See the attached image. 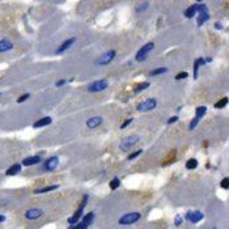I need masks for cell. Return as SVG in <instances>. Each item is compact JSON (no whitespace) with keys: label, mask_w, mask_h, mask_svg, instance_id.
Wrapping results in <instances>:
<instances>
[{"label":"cell","mask_w":229,"mask_h":229,"mask_svg":"<svg viewBox=\"0 0 229 229\" xmlns=\"http://www.w3.org/2000/svg\"><path fill=\"white\" fill-rule=\"evenodd\" d=\"M215 28H216V29H223V25H221L220 22H216L215 24Z\"/></svg>","instance_id":"39"},{"label":"cell","mask_w":229,"mask_h":229,"mask_svg":"<svg viewBox=\"0 0 229 229\" xmlns=\"http://www.w3.org/2000/svg\"><path fill=\"white\" fill-rule=\"evenodd\" d=\"M199 62H198V59L195 60V63H194V79H198V71H199Z\"/></svg>","instance_id":"30"},{"label":"cell","mask_w":229,"mask_h":229,"mask_svg":"<svg viewBox=\"0 0 229 229\" xmlns=\"http://www.w3.org/2000/svg\"><path fill=\"white\" fill-rule=\"evenodd\" d=\"M42 215H43V211L41 208H30L25 212V217L28 220H35V219H39Z\"/></svg>","instance_id":"10"},{"label":"cell","mask_w":229,"mask_h":229,"mask_svg":"<svg viewBox=\"0 0 229 229\" xmlns=\"http://www.w3.org/2000/svg\"><path fill=\"white\" fill-rule=\"evenodd\" d=\"M68 229H88V225L84 224L83 221H81V223H77V224H75V225H71Z\"/></svg>","instance_id":"27"},{"label":"cell","mask_w":229,"mask_h":229,"mask_svg":"<svg viewBox=\"0 0 229 229\" xmlns=\"http://www.w3.org/2000/svg\"><path fill=\"white\" fill-rule=\"evenodd\" d=\"M153 47H155V43H153V42H148V43H145V45L138 51L136 56H135V59H136L138 62H144V60L148 58L149 52H151L152 50H153Z\"/></svg>","instance_id":"1"},{"label":"cell","mask_w":229,"mask_h":229,"mask_svg":"<svg viewBox=\"0 0 229 229\" xmlns=\"http://www.w3.org/2000/svg\"><path fill=\"white\" fill-rule=\"evenodd\" d=\"M227 103H228V98L224 97L223 100H220V101H217L215 103V107H216V109H223V107L227 106Z\"/></svg>","instance_id":"23"},{"label":"cell","mask_w":229,"mask_h":229,"mask_svg":"<svg viewBox=\"0 0 229 229\" xmlns=\"http://www.w3.org/2000/svg\"><path fill=\"white\" fill-rule=\"evenodd\" d=\"M196 12H199V17H198V26L203 25L207 20H210V13H208V8H207L206 4H196Z\"/></svg>","instance_id":"2"},{"label":"cell","mask_w":229,"mask_h":229,"mask_svg":"<svg viewBox=\"0 0 229 229\" xmlns=\"http://www.w3.org/2000/svg\"><path fill=\"white\" fill-rule=\"evenodd\" d=\"M119 185H120V181H119V178H118V177L113 178V180L110 181V183H109V186H110V189H112V190H117V189L119 187Z\"/></svg>","instance_id":"22"},{"label":"cell","mask_w":229,"mask_h":229,"mask_svg":"<svg viewBox=\"0 0 229 229\" xmlns=\"http://www.w3.org/2000/svg\"><path fill=\"white\" fill-rule=\"evenodd\" d=\"M87 203H88V195H85V196H84V199H83V202H81V204L79 206L77 211H76V212H75V215H73L72 217H70V219H68V223H70L71 225L77 224L79 219H80V217H81V215H83V210H84V207L87 206Z\"/></svg>","instance_id":"6"},{"label":"cell","mask_w":229,"mask_h":229,"mask_svg":"<svg viewBox=\"0 0 229 229\" xmlns=\"http://www.w3.org/2000/svg\"><path fill=\"white\" fill-rule=\"evenodd\" d=\"M157 106V101L155 98H148L145 101L140 102L139 105L136 106L138 112H149V110H153L155 107Z\"/></svg>","instance_id":"7"},{"label":"cell","mask_w":229,"mask_h":229,"mask_svg":"<svg viewBox=\"0 0 229 229\" xmlns=\"http://www.w3.org/2000/svg\"><path fill=\"white\" fill-rule=\"evenodd\" d=\"M178 120V117L176 115V117H171V118H169V119H168V124H173V123H176Z\"/></svg>","instance_id":"36"},{"label":"cell","mask_w":229,"mask_h":229,"mask_svg":"<svg viewBox=\"0 0 229 229\" xmlns=\"http://www.w3.org/2000/svg\"><path fill=\"white\" fill-rule=\"evenodd\" d=\"M139 141V136L138 135H130L126 139H123L122 143H120V149L122 151H127L128 148H131L132 145H135Z\"/></svg>","instance_id":"8"},{"label":"cell","mask_w":229,"mask_h":229,"mask_svg":"<svg viewBox=\"0 0 229 229\" xmlns=\"http://www.w3.org/2000/svg\"><path fill=\"white\" fill-rule=\"evenodd\" d=\"M204 217V215H203L200 211H189L187 213H186V220H189V221H191V223H199L200 220Z\"/></svg>","instance_id":"9"},{"label":"cell","mask_w":229,"mask_h":229,"mask_svg":"<svg viewBox=\"0 0 229 229\" xmlns=\"http://www.w3.org/2000/svg\"><path fill=\"white\" fill-rule=\"evenodd\" d=\"M75 42H76V38H73V37H72V38H70V39H67V41H64L63 43L58 47L56 52H58V54H62V52H64V51H67V50H68V49L71 47V46H72V45L75 43Z\"/></svg>","instance_id":"12"},{"label":"cell","mask_w":229,"mask_h":229,"mask_svg":"<svg viewBox=\"0 0 229 229\" xmlns=\"http://www.w3.org/2000/svg\"><path fill=\"white\" fill-rule=\"evenodd\" d=\"M196 166H198V161L195 159H190L187 162H186V168H187V169H195Z\"/></svg>","instance_id":"24"},{"label":"cell","mask_w":229,"mask_h":229,"mask_svg":"<svg viewBox=\"0 0 229 229\" xmlns=\"http://www.w3.org/2000/svg\"><path fill=\"white\" fill-rule=\"evenodd\" d=\"M59 165V159L56 156H54V157H50V159L46 160V162H45V170H47V171H52V170H55L56 168H58Z\"/></svg>","instance_id":"11"},{"label":"cell","mask_w":229,"mask_h":229,"mask_svg":"<svg viewBox=\"0 0 229 229\" xmlns=\"http://www.w3.org/2000/svg\"><path fill=\"white\" fill-rule=\"evenodd\" d=\"M117 55V51L115 50H109V51L103 52L101 56L97 59V62H96V64H98V66H105V64H109L112 60L115 58Z\"/></svg>","instance_id":"5"},{"label":"cell","mask_w":229,"mask_h":229,"mask_svg":"<svg viewBox=\"0 0 229 229\" xmlns=\"http://www.w3.org/2000/svg\"><path fill=\"white\" fill-rule=\"evenodd\" d=\"M141 149H139V151H136V152H134V153H131L130 156H128V160H134V159H136V157L139 156V155H141Z\"/></svg>","instance_id":"32"},{"label":"cell","mask_w":229,"mask_h":229,"mask_svg":"<svg viewBox=\"0 0 229 229\" xmlns=\"http://www.w3.org/2000/svg\"><path fill=\"white\" fill-rule=\"evenodd\" d=\"M207 112V109H206V106H199V107H196V112H195V118H198V119L200 120V118H203L204 117V114Z\"/></svg>","instance_id":"21"},{"label":"cell","mask_w":229,"mask_h":229,"mask_svg":"<svg viewBox=\"0 0 229 229\" xmlns=\"http://www.w3.org/2000/svg\"><path fill=\"white\" fill-rule=\"evenodd\" d=\"M20 171H21V165L20 164H15V165H12L9 169H7L5 174L10 177V176H16V174H19Z\"/></svg>","instance_id":"17"},{"label":"cell","mask_w":229,"mask_h":229,"mask_svg":"<svg viewBox=\"0 0 229 229\" xmlns=\"http://www.w3.org/2000/svg\"><path fill=\"white\" fill-rule=\"evenodd\" d=\"M13 49V43L9 41V39H1L0 41V52H5V51H9V50Z\"/></svg>","instance_id":"15"},{"label":"cell","mask_w":229,"mask_h":229,"mask_svg":"<svg viewBox=\"0 0 229 229\" xmlns=\"http://www.w3.org/2000/svg\"><path fill=\"white\" fill-rule=\"evenodd\" d=\"M141 215L139 212H130V213H126L123 215L122 217L119 219V224L120 225H131V224H135L136 221L140 220Z\"/></svg>","instance_id":"3"},{"label":"cell","mask_w":229,"mask_h":229,"mask_svg":"<svg viewBox=\"0 0 229 229\" xmlns=\"http://www.w3.org/2000/svg\"><path fill=\"white\" fill-rule=\"evenodd\" d=\"M41 161V157L39 156H30V157H26V159L22 160V165L24 166H31V165H35Z\"/></svg>","instance_id":"14"},{"label":"cell","mask_w":229,"mask_h":229,"mask_svg":"<svg viewBox=\"0 0 229 229\" xmlns=\"http://www.w3.org/2000/svg\"><path fill=\"white\" fill-rule=\"evenodd\" d=\"M132 120H134V119H132V118H130V119H127L126 122H123V124H122V126H120V128H126V127L128 126V124H130V123L132 122Z\"/></svg>","instance_id":"37"},{"label":"cell","mask_w":229,"mask_h":229,"mask_svg":"<svg viewBox=\"0 0 229 229\" xmlns=\"http://www.w3.org/2000/svg\"><path fill=\"white\" fill-rule=\"evenodd\" d=\"M149 87V83H147V81H143V83H140L136 87V89H135V92L139 93V92H141V91H144V89H147Z\"/></svg>","instance_id":"26"},{"label":"cell","mask_w":229,"mask_h":229,"mask_svg":"<svg viewBox=\"0 0 229 229\" xmlns=\"http://www.w3.org/2000/svg\"><path fill=\"white\" fill-rule=\"evenodd\" d=\"M29 97H30V94H29V93H25V94H22V96H21V97L17 98V103H22L24 101H26V100L29 98Z\"/></svg>","instance_id":"29"},{"label":"cell","mask_w":229,"mask_h":229,"mask_svg":"<svg viewBox=\"0 0 229 229\" xmlns=\"http://www.w3.org/2000/svg\"><path fill=\"white\" fill-rule=\"evenodd\" d=\"M148 7H149V3H148V1H144L143 4H140L139 7H136V12H144L145 9H148Z\"/></svg>","instance_id":"28"},{"label":"cell","mask_w":229,"mask_h":229,"mask_svg":"<svg viewBox=\"0 0 229 229\" xmlns=\"http://www.w3.org/2000/svg\"><path fill=\"white\" fill-rule=\"evenodd\" d=\"M59 186L58 185H51V186H46V187H42V189H37V190H34L35 194H43V192H49V191H54L56 190Z\"/></svg>","instance_id":"18"},{"label":"cell","mask_w":229,"mask_h":229,"mask_svg":"<svg viewBox=\"0 0 229 229\" xmlns=\"http://www.w3.org/2000/svg\"><path fill=\"white\" fill-rule=\"evenodd\" d=\"M52 122V118L51 117H45V118H42V119H39L37 120L33 126L35 128H39V127H45V126H49V124H51Z\"/></svg>","instance_id":"16"},{"label":"cell","mask_w":229,"mask_h":229,"mask_svg":"<svg viewBox=\"0 0 229 229\" xmlns=\"http://www.w3.org/2000/svg\"><path fill=\"white\" fill-rule=\"evenodd\" d=\"M64 84H66V80H59L58 83H56V87H62Z\"/></svg>","instance_id":"38"},{"label":"cell","mask_w":229,"mask_h":229,"mask_svg":"<svg viewBox=\"0 0 229 229\" xmlns=\"http://www.w3.org/2000/svg\"><path fill=\"white\" fill-rule=\"evenodd\" d=\"M3 221H5V216L4 215H0V223H3Z\"/></svg>","instance_id":"40"},{"label":"cell","mask_w":229,"mask_h":229,"mask_svg":"<svg viewBox=\"0 0 229 229\" xmlns=\"http://www.w3.org/2000/svg\"><path fill=\"white\" fill-rule=\"evenodd\" d=\"M195 13H196V4L189 7V8L185 10V17H187V19H191V17H194Z\"/></svg>","instance_id":"19"},{"label":"cell","mask_w":229,"mask_h":229,"mask_svg":"<svg viewBox=\"0 0 229 229\" xmlns=\"http://www.w3.org/2000/svg\"><path fill=\"white\" fill-rule=\"evenodd\" d=\"M100 124H102V118L101 117H92V118H89V119L87 120V126L89 128H96V127H98Z\"/></svg>","instance_id":"13"},{"label":"cell","mask_w":229,"mask_h":229,"mask_svg":"<svg viewBox=\"0 0 229 229\" xmlns=\"http://www.w3.org/2000/svg\"><path fill=\"white\" fill-rule=\"evenodd\" d=\"M168 72V68L166 67H161V68H157V70H153L151 72V76H157V75H162Z\"/></svg>","instance_id":"25"},{"label":"cell","mask_w":229,"mask_h":229,"mask_svg":"<svg viewBox=\"0 0 229 229\" xmlns=\"http://www.w3.org/2000/svg\"><path fill=\"white\" fill-rule=\"evenodd\" d=\"M215 229H216V228H215Z\"/></svg>","instance_id":"41"},{"label":"cell","mask_w":229,"mask_h":229,"mask_svg":"<svg viewBox=\"0 0 229 229\" xmlns=\"http://www.w3.org/2000/svg\"><path fill=\"white\" fill-rule=\"evenodd\" d=\"M198 122H199L198 118H194V119L191 120V123H190V130H194V128L196 127V124H198Z\"/></svg>","instance_id":"35"},{"label":"cell","mask_w":229,"mask_h":229,"mask_svg":"<svg viewBox=\"0 0 229 229\" xmlns=\"http://www.w3.org/2000/svg\"><path fill=\"white\" fill-rule=\"evenodd\" d=\"M187 76H189L187 72H181V73L176 75V80H182V79H186Z\"/></svg>","instance_id":"34"},{"label":"cell","mask_w":229,"mask_h":229,"mask_svg":"<svg viewBox=\"0 0 229 229\" xmlns=\"http://www.w3.org/2000/svg\"><path fill=\"white\" fill-rule=\"evenodd\" d=\"M220 186L224 189V190H228V189H229V180H228V178H224V180L221 181Z\"/></svg>","instance_id":"31"},{"label":"cell","mask_w":229,"mask_h":229,"mask_svg":"<svg viewBox=\"0 0 229 229\" xmlns=\"http://www.w3.org/2000/svg\"><path fill=\"white\" fill-rule=\"evenodd\" d=\"M93 220H94V213H93V212H89V213L85 215V216H83V223L87 224L88 227L93 223Z\"/></svg>","instance_id":"20"},{"label":"cell","mask_w":229,"mask_h":229,"mask_svg":"<svg viewBox=\"0 0 229 229\" xmlns=\"http://www.w3.org/2000/svg\"><path fill=\"white\" fill-rule=\"evenodd\" d=\"M109 87V83L107 80H97V81H93L92 84L88 85V92L91 93H97V92H102Z\"/></svg>","instance_id":"4"},{"label":"cell","mask_w":229,"mask_h":229,"mask_svg":"<svg viewBox=\"0 0 229 229\" xmlns=\"http://www.w3.org/2000/svg\"><path fill=\"white\" fill-rule=\"evenodd\" d=\"M182 223H183V219H182L180 215H178V216H176V219H174V225H176V227H180Z\"/></svg>","instance_id":"33"}]
</instances>
